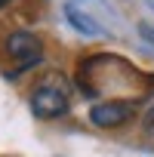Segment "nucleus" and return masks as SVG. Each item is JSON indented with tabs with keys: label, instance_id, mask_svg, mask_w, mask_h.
Segmentation results:
<instances>
[{
	"label": "nucleus",
	"instance_id": "f257e3e1",
	"mask_svg": "<svg viewBox=\"0 0 154 157\" xmlns=\"http://www.w3.org/2000/svg\"><path fill=\"white\" fill-rule=\"evenodd\" d=\"M28 108L37 120H59L71 111V83L62 71H49L31 86Z\"/></svg>",
	"mask_w": 154,
	"mask_h": 157
},
{
	"label": "nucleus",
	"instance_id": "f03ea898",
	"mask_svg": "<svg viewBox=\"0 0 154 157\" xmlns=\"http://www.w3.org/2000/svg\"><path fill=\"white\" fill-rule=\"evenodd\" d=\"M0 52H3L10 62H16V68H6V80H19V74L37 68L43 62V52H46V43L37 31H28V28H13L0 37Z\"/></svg>",
	"mask_w": 154,
	"mask_h": 157
},
{
	"label": "nucleus",
	"instance_id": "7ed1b4c3",
	"mask_svg": "<svg viewBox=\"0 0 154 157\" xmlns=\"http://www.w3.org/2000/svg\"><path fill=\"white\" fill-rule=\"evenodd\" d=\"M139 114V105L133 99H99L90 105V123L99 129H120Z\"/></svg>",
	"mask_w": 154,
	"mask_h": 157
},
{
	"label": "nucleus",
	"instance_id": "20e7f679",
	"mask_svg": "<svg viewBox=\"0 0 154 157\" xmlns=\"http://www.w3.org/2000/svg\"><path fill=\"white\" fill-rule=\"evenodd\" d=\"M65 16H68V22H71L77 31H80V34H87V37H96V34H99V25H96L90 16H80V13L71 6V3L65 6Z\"/></svg>",
	"mask_w": 154,
	"mask_h": 157
},
{
	"label": "nucleus",
	"instance_id": "39448f33",
	"mask_svg": "<svg viewBox=\"0 0 154 157\" xmlns=\"http://www.w3.org/2000/svg\"><path fill=\"white\" fill-rule=\"evenodd\" d=\"M139 34H142V40L154 43V25H151V22H142V25H139Z\"/></svg>",
	"mask_w": 154,
	"mask_h": 157
},
{
	"label": "nucleus",
	"instance_id": "423d86ee",
	"mask_svg": "<svg viewBox=\"0 0 154 157\" xmlns=\"http://www.w3.org/2000/svg\"><path fill=\"white\" fill-rule=\"evenodd\" d=\"M142 126H145L148 132H154V105H151V108L145 111V120H142Z\"/></svg>",
	"mask_w": 154,
	"mask_h": 157
},
{
	"label": "nucleus",
	"instance_id": "0eeeda50",
	"mask_svg": "<svg viewBox=\"0 0 154 157\" xmlns=\"http://www.w3.org/2000/svg\"><path fill=\"white\" fill-rule=\"evenodd\" d=\"M13 6V0H0V13H3V10H10Z\"/></svg>",
	"mask_w": 154,
	"mask_h": 157
}]
</instances>
